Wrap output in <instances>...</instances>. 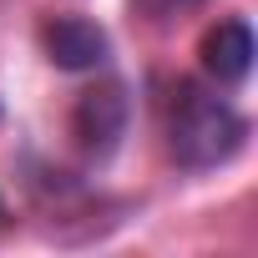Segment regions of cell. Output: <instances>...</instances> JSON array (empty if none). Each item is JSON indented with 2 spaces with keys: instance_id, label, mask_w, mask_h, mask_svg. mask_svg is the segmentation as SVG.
Wrapping results in <instances>:
<instances>
[{
  "instance_id": "2",
  "label": "cell",
  "mask_w": 258,
  "mask_h": 258,
  "mask_svg": "<svg viewBox=\"0 0 258 258\" xmlns=\"http://www.w3.org/2000/svg\"><path fill=\"white\" fill-rule=\"evenodd\" d=\"M126 111H132V106H126V86L121 81H101V86L81 91V101L71 111V137H76V147L91 162H101V157L116 152V142L126 132Z\"/></svg>"
},
{
  "instance_id": "1",
  "label": "cell",
  "mask_w": 258,
  "mask_h": 258,
  "mask_svg": "<svg viewBox=\"0 0 258 258\" xmlns=\"http://www.w3.org/2000/svg\"><path fill=\"white\" fill-rule=\"evenodd\" d=\"M248 142V116L218 96V86H182L167 116V152L182 172H213L228 167Z\"/></svg>"
},
{
  "instance_id": "3",
  "label": "cell",
  "mask_w": 258,
  "mask_h": 258,
  "mask_svg": "<svg viewBox=\"0 0 258 258\" xmlns=\"http://www.w3.org/2000/svg\"><path fill=\"white\" fill-rule=\"evenodd\" d=\"M41 51L56 71H96L111 56V36L91 16H51L41 26Z\"/></svg>"
},
{
  "instance_id": "5",
  "label": "cell",
  "mask_w": 258,
  "mask_h": 258,
  "mask_svg": "<svg viewBox=\"0 0 258 258\" xmlns=\"http://www.w3.org/2000/svg\"><path fill=\"white\" fill-rule=\"evenodd\" d=\"M132 6H137L147 21H172V16H182V11H198L203 0H132Z\"/></svg>"
},
{
  "instance_id": "4",
  "label": "cell",
  "mask_w": 258,
  "mask_h": 258,
  "mask_svg": "<svg viewBox=\"0 0 258 258\" xmlns=\"http://www.w3.org/2000/svg\"><path fill=\"white\" fill-rule=\"evenodd\" d=\"M198 56H203V71H208L213 86H223V91L243 86L248 71H253V56H258V46H253V26H248L243 16L218 21V26L203 36Z\"/></svg>"
}]
</instances>
